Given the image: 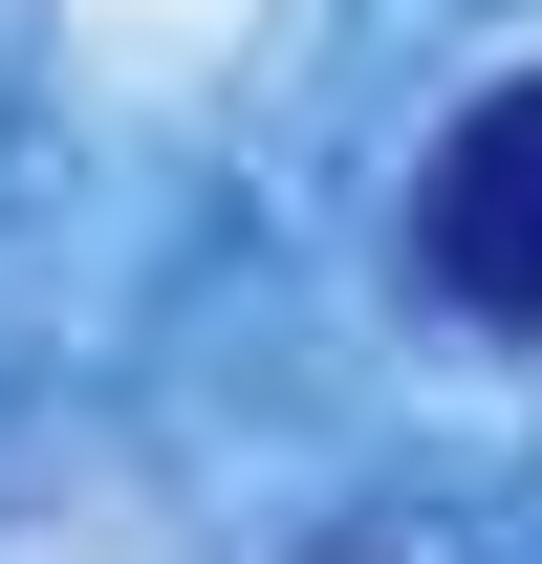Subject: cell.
<instances>
[{"label": "cell", "mask_w": 542, "mask_h": 564, "mask_svg": "<svg viewBox=\"0 0 542 564\" xmlns=\"http://www.w3.org/2000/svg\"><path fill=\"white\" fill-rule=\"evenodd\" d=\"M412 261H434V304H456V326L542 348V66L477 87L456 131H434V174H412Z\"/></svg>", "instance_id": "cell-1"}]
</instances>
